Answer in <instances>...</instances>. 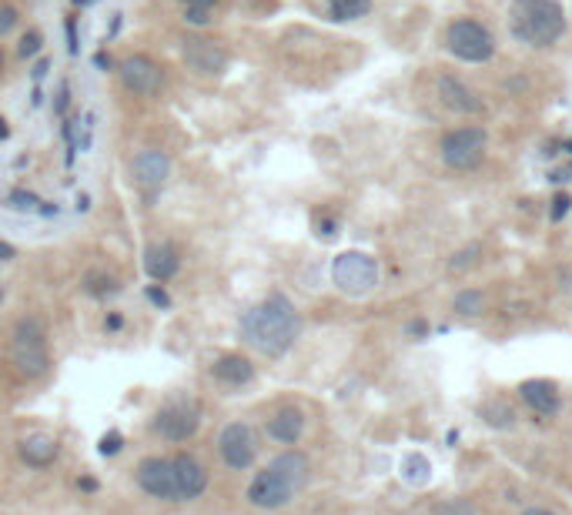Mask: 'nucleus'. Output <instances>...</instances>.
Here are the masks:
<instances>
[{"mask_svg": "<svg viewBox=\"0 0 572 515\" xmlns=\"http://www.w3.org/2000/svg\"><path fill=\"white\" fill-rule=\"evenodd\" d=\"M298 331H302V318L285 295H268L241 318V338L268 358H281L295 345Z\"/></svg>", "mask_w": 572, "mask_h": 515, "instance_id": "1", "label": "nucleus"}, {"mask_svg": "<svg viewBox=\"0 0 572 515\" xmlns=\"http://www.w3.org/2000/svg\"><path fill=\"white\" fill-rule=\"evenodd\" d=\"M305 482H308V459L302 452H285L251 479L248 502L255 509H281L292 502L295 492H302Z\"/></svg>", "mask_w": 572, "mask_h": 515, "instance_id": "2", "label": "nucleus"}, {"mask_svg": "<svg viewBox=\"0 0 572 515\" xmlns=\"http://www.w3.org/2000/svg\"><path fill=\"white\" fill-rule=\"evenodd\" d=\"M512 37L529 47H549L566 34V11L559 0H512Z\"/></svg>", "mask_w": 572, "mask_h": 515, "instance_id": "3", "label": "nucleus"}, {"mask_svg": "<svg viewBox=\"0 0 572 515\" xmlns=\"http://www.w3.org/2000/svg\"><path fill=\"white\" fill-rule=\"evenodd\" d=\"M11 355L24 379H41V375H47L51 355H47V325H44V318L27 315V318L17 321L14 341H11Z\"/></svg>", "mask_w": 572, "mask_h": 515, "instance_id": "4", "label": "nucleus"}, {"mask_svg": "<svg viewBox=\"0 0 572 515\" xmlns=\"http://www.w3.org/2000/svg\"><path fill=\"white\" fill-rule=\"evenodd\" d=\"M446 47L452 57H458V61L466 64H486L496 54V41H492L489 27L472 21V17H458V21L448 24Z\"/></svg>", "mask_w": 572, "mask_h": 515, "instance_id": "5", "label": "nucleus"}, {"mask_svg": "<svg viewBox=\"0 0 572 515\" xmlns=\"http://www.w3.org/2000/svg\"><path fill=\"white\" fill-rule=\"evenodd\" d=\"M489 151V135L468 124V127H458V131H448L442 137V161L456 171H472V167L482 165V157Z\"/></svg>", "mask_w": 572, "mask_h": 515, "instance_id": "6", "label": "nucleus"}, {"mask_svg": "<svg viewBox=\"0 0 572 515\" xmlns=\"http://www.w3.org/2000/svg\"><path fill=\"white\" fill-rule=\"evenodd\" d=\"M332 278L335 285L342 291H348V295H365V291H372L375 281H378V265H375L368 255H362V251H345V255L335 258Z\"/></svg>", "mask_w": 572, "mask_h": 515, "instance_id": "7", "label": "nucleus"}, {"mask_svg": "<svg viewBox=\"0 0 572 515\" xmlns=\"http://www.w3.org/2000/svg\"><path fill=\"white\" fill-rule=\"evenodd\" d=\"M218 452H221V459H225V465L235 469V472L251 469L255 455H258V439H255V432H251V425H245V422L225 425V432H221V439H218Z\"/></svg>", "mask_w": 572, "mask_h": 515, "instance_id": "8", "label": "nucleus"}, {"mask_svg": "<svg viewBox=\"0 0 572 515\" xmlns=\"http://www.w3.org/2000/svg\"><path fill=\"white\" fill-rule=\"evenodd\" d=\"M181 57L191 71L205 74V77H215L228 67V51L221 47L218 41H211V37H201V34H187L185 41H181Z\"/></svg>", "mask_w": 572, "mask_h": 515, "instance_id": "9", "label": "nucleus"}, {"mask_svg": "<svg viewBox=\"0 0 572 515\" xmlns=\"http://www.w3.org/2000/svg\"><path fill=\"white\" fill-rule=\"evenodd\" d=\"M135 475H137V485H141L151 499L181 502V499H177V479H175V462H171V459L151 455V459H145V462L137 465Z\"/></svg>", "mask_w": 572, "mask_h": 515, "instance_id": "10", "label": "nucleus"}, {"mask_svg": "<svg viewBox=\"0 0 572 515\" xmlns=\"http://www.w3.org/2000/svg\"><path fill=\"white\" fill-rule=\"evenodd\" d=\"M198 425H201V415H198L195 405L171 402L155 415L151 429H155L161 439H167V442H187L191 435L198 432Z\"/></svg>", "mask_w": 572, "mask_h": 515, "instance_id": "11", "label": "nucleus"}, {"mask_svg": "<svg viewBox=\"0 0 572 515\" xmlns=\"http://www.w3.org/2000/svg\"><path fill=\"white\" fill-rule=\"evenodd\" d=\"M117 74H121V84H125L127 91L141 94V97H155V94H161V87H165V71H161L151 57H145V54L125 57L121 67H117Z\"/></svg>", "mask_w": 572, "mask_h": 515, "instance_id": "12", "label": "nucleus"}, {"mask_svg": "<svg viewBox=\"0 0 572 515\" xmlns=\"http://www.w3.org/2000/svg\"><path fill=\"white\" fill-rule=\"evenodd\" d=\"M175 462V479H177V499L181 502H191V499H198L205 489H208V472H205V465L195 459V455H175L171 459Z\"/></svg>", "mask_w": 572, "mask_h": 515, "instance_id": "13", "label": "nucleus"}, {"mask_svg": "<svg viewBox=\"0 0 572 515\" xmlns=\"http://www.w3.org/2000/svg\"><path fill=\"white\" fill-rule=\"evenodd\" d=\"M167 171H171V157L165 151H141L135 157V181L147 191H155L167 181Z\"/></svg>", "mask_w": 572, "mask_h": 515, "instance_id": "14", "label": "nucleus"}, {"mask_svg": "<svg viewBox=\"0 0 572 515\" xmlns=\"http://www.w3.org/2000/svg\"><path fill=\"white\" fill-rule=\"evenodd\" d=\"M519 399L529 405L532 412H539V415H549V412L559 409V389H556V381H546V379L522 381Z\"/></svg>", "mask_w": 572, "mask_h": 515, "instance_id": "15", "label": "nucleus"}, {"mask_svg": "<svg viewBox=\"0 0 572 515\" xmlns=\"http://www.w3.org/2000/svg\"><path fill=\"white\" fill-rule=\"evenodd\" d=\"M145 268L155 281H171L181 268V258H177V247L161 241V245H151L145 251Z\"/></svg>", "mask_w": 572, "mask_h": 515, "instance_id": "16", "label": "nucleus"}, {"mask_svg": "<svg viewBox=\"0 0 572 515\" xmlns=\"http://www.w3.org/2000/svg\"><path fill=\"white\" fill-rule=\"evenodd\" d=\"M438 94H442V101H446L448 107H456V111H462V114H479L482 111V101L476 97V91L466 87V84L458 81V77H452V74L438 77Z\"/></svg>", "mask_w": 572, "mask_h": 515, "instance_id": "17", "label": "nucleus"}, {"mask_svg": "<svg viewBox=\"0 0 572 515\" xmlns=\"http://www.w3.org/2000/svg\"><path fill=\"white\" fill-rule=\"evenodd\" d=\"M305 432V415L298 409H281L268 419V435L281 445H295Z\"/></svg>", "mask_w": 572, "mask_h": 515, "instance_id": "18", "label": "nucleus"}, {"mask_svg": "<svg viewBox=\"0 0 572 515\" xmlns=\"http://www.w3.org/2000/svg\"><path fill=\"white\" fill-rule=\"evenodd\" d=\"M211 375L225 385H248L255 379V365L248 358H241V355H221L215 365H211Z\"/></svg>", "mask_w": 572, "mask_h": 515, "instance_id": "19", "label": "nucleus"}, {"mask_svg": "<svg viewBox=\"0 0 572 515\" xmlns=\"http://www.w3.org/2000/svg\"><path fill=\"white\" fill-rule=\"evenodd\" d=\"M17 452H21L24 462L34 465V469H47V465L57 459L61 449H57V442H54L51 435H27Z\"/></svg>", "mask_w": 572, "mask_h": 515, "instance_id": "20", "label": "nucleus"}, {"mask_svg": "<svg viewBox=\"0 0 572 515\" xmlns=\"http://www.w3.org/2000/svg\"><path fill=\"white\" fill-rule=\"evenodd\" d=\"M328 11L335 21H358L372 11V0H328Z\"/></svg>", "mask_w": 572, "mask_h": 515, "instance_id": "21", "label": "nucleus"}, {"mask_svg": "<svg viewBox=\"0 0 572 515\" xmlns=\"http://www.w3.org/2000/svg\"><path fill=\"white\" fill-rule=\"evenodd\" d=\"M428 472H432V465H428L426 455H408L406 462H402V479L408 485H426Z\"/></svg>", "mask_w": 572, "mask_h": 515, "instance_id": "22", "label": "nucleus"}, {"mask_svg": "<svg viewBox=\"0 0 572 515\" xmlns=\"http://www.w3.org/2000/svg\"><path fill=\"white\" fill-rule=\"evenodd\" d=\"M84 291H87V295H97V298H101V295H115L117 281L111 278V275H87V278H84Z\"/></svg>", "mask_w": 572, "mask_h": 515, "instance_id": "23", "label": "nucleus"}, {"mask_svg": "<svg viewBox=\"0 0 572 515\" xmlns=\"http://www.w3.org/2000/svg\"><path fill=\"white\" fill-rule=\"evenodd\" d=\"M456 311L458 315H479L482 311V291H462L456 298Z\"/></svg>", "mask_w": 572, "mask_h": 515, "instance_id": "24", "label": "nucleus"}, {"mask_svg": "<svg viewBox=\"0 0 572 515\" xmlns=\"http://www.w3.org/2000/svg\"><path fill=\"white\" fill-rule=\"evenodd\" d=\"M17 21H21L17 7H14V4H7V0H0V37H7V34L17 27Z\"/></svg>", "mask_w": 572, "mask_h": 515, "instance_id": "25", "label": "nucleus"}, {"mask_svg": "<svg viewBox=\"0 0 572 515\" xmlns=\"http://www.w3.org/2000/svg\"><path fill=\"white\" fill-rule=\"evenodd\" d=\"M436 515H476V509H472V502H466V499H448V502L438 505Z\"/></svg>", "mask_w": 572, "mask_h": 515, "instance_id": "26", "label": "nucleus"}, {"mask_svg": "<svg viewBox=\"0 0 572 515\" xmlns=\"http://www.w3.org/2000/svg\"><path fill=\"white\" fill-rule=\"evenodd\" d=\"M125 449V439H121V432H107L105 439H101V445H97V452L101 455H117Z\"/></svg>", "mask_w": 572, "mask_h": 515, "instance_id": "27", "label": "nucleus"}, {"mask_svg": "<svg viewBox=\"0 0 572 515\" xmlns=\"http://www.w3.org/2000/svg\"><path fill=\"white\" fill-rule=\"evenodd\" d=\"M17 51H21V57H34V54L41 51V34H37V31L24 34V37H21V47H17Z\"/></svg>", "mask_w": 572, "mask_h": 515, "instance_id": "28", "label": "nucleus"}, {"mask_svg": "<svg viewBox=\"0 0 572 515\" xmlns=\"http://www.w3.org/2000/svg\"><path fill=\"white\" fill-rule=\"evenodd\" d=\"M185 21H187V24H195V27H201V24H208V21H211V14L205 11V7H185Z\"/></svg>", "mask_w": 572, "mask_h": 515, "instance_id": "29", "label": "nucleus"}, {"mask_svg": "<svg viewBox=\"0 0 572 515\" xmlns=\"http://www.w3.org/2000/svg\"><path fill=\"white\" fill-rule=\"evenodd\" d=\"M566 211H569V197L559 195V197H556V211H552V217H562Z\"/></svg>", "mask_w": 572, "mask_h": 515, "instance_id": "30", "label": "nucleus"}, {"mask_svg": "<svg viewBox=\"0 0 572 515\" xmlns=\"http://www.w3.org/2000/svg\"><path fill=\"white\" fill-rule=\"evenodd\" d=\"M181 4H185V7H205V11H211L218 0H181Z\"/></svg>", "mask_w": 572, "mask_h": 515, "instance_id": "31", "label": "nucleus"}, {"mask_svg": "<svg viewBox=\"0 0 572 515\" xmlns=\"http://www.w3.org/2000/svg\"><path fill=\"white\" fill-rule=\"evenodd\" d=\"M11 258H17L14 245H7V241H0V261H11Z\"/></svg>", "mask_w": 572, "mask_h": 515, "instance_id": "32", "label": "nucleus"}, {"mask_svg": "<svg viewBox=\"0 0 572 515\" xmlns=\"http://www.w3.org/2000/svg\"><path fill=\"white\" fill-rule=\"evenodd\" d=\"M147 298L155 301V305H167V295H165V291H157V288L147 291Z\"/></svg>", "mask_w": 572, "mask_h": 515, "instance_id": "33", "label": "nucleus"}, {"mask_svg": "<svg viewBox=\"0 0 572 515\" xmlns=\"http://www.w3.org/2000/svg\"><path fill=\"white\" fill-rule=\"evenodd\" d=\"M105 328H111V331H117V328H121V315H111V318L105 321Z\"/></svg>", "mask_w": 572, "mask_h": 515, "instance_id": "34", "label": "nucleus"}, {"mask_svg": "<svg viewBox=\"0 0 572 515\" xmlns=\"http://www.w3.org/2000/svg\"><path fill=\"white\" fill-rule=\"evenodd\" d=\"M81 489H87V492H94V489H97V482H94V479H81Z\"/></svg>", "mask_w": 572, "mask_h": 515, "instance_id": "35", "label": "nucleus"}, {"mask_svg": "<svg viewBox=\"0 0 572 515\" xmlns=\"http://www.w3.org/2000/svg\"><path fill=\"white\" fill-rule=\"evenodd\" d=\"M522 515H552V512H549V509H526Z\"/></svg>", "mask_w": 572, "mask_h": 515, "instance_id": "36", "label": "nucleus"}, {"mask_svg": "<svg viewBox=\"0 0 572 515\" xmlns=\"http://www.w3.org/2000/svg\"><path fill=\"white\" fill-rule=\"evenodd\" d=\"M0 137H7V121L0 117Z\"/></svg>", "mask_w": 572, "mask_h": 515, "instance_id": "37", "label": "nucleus"}, {"mask_svg": "<svg viewBox=\"0 0 572 515\" xmlns=\"http://www.w3.org/2000/svg\"><path fill=\"white\" fill-rule=\"evenodd\" d=\"M0 74H4V51H0Z\"/></svg>", "mask_w": 572, "mask_h": 515, "instance_id": "38", "label": "nucleus"}, {"mask_svg": "<svg viewBox=\"0 0 572 515\" xmlns=\"http://www.w3.org/2000/svg\"><path fill=\"white\" fill-rule=\"evenodd\" d=\"M0 295H4V285H0Z\"/></svg>", "mask_w": 572, "mask_h": 515, "instance_id": "39", "label": "nucleus"}]
</instances>
